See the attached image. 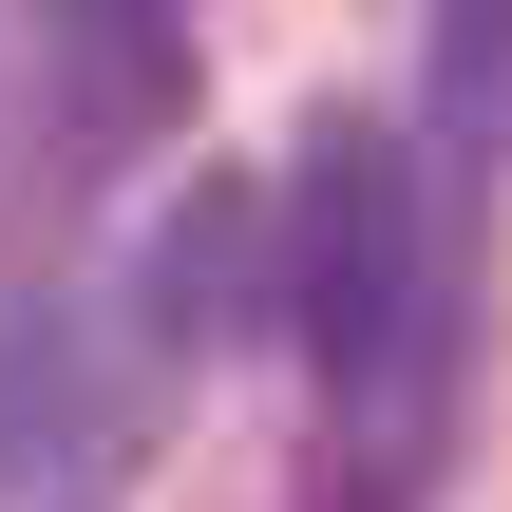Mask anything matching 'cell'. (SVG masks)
I'll return each instance as SVG.
<instances>
[{
    "label": "cell",
    "mask_w": 512,
    "mask_h": 512,
    "mask_svg": "<svg viewBox=\"0 0 512 512\" xmlns=\"http://www.w3.org/2000/svg\"><path fill=\"white\" fill-rule=\"evenodd\" d=\"M285 304H304V361L323 380H380L418 342V152L380 114H323L304 133V266H285Z\"/></svg>",
    "instance_id": "1"
},
{
    "label": "cell",
    "mask_w": 512,
    "mask_h": 512,
    "mask_svg": "<svg viewBox=\"0 0 512 512\" xmlns=\"http://www.w3.org/2000/svg\"><path fill=\"white\" fill-rule=\"evenodd\" d=\"M323 512H380V494H323Z\"/></svg>",
    "instance_id": "4"
},
{
    "label": "cell",
    "mask_w": 512,
    "mask_h": 512,
    "mask_svg": "<svg viewBox=\"0 0 512 512\" xmlns=\"http://www.w3.org/2000/svg\"><path fill=\"white\" fill-rule=\"evenodd\" d=\"M228 304H247V190H190V209L152 228V323H171V342H209Z\"/></svg>",
    "instance_id": "2"
},
{
    "label": "cell",
    "mask_w": 512,
    "mask_h": 512,
    "mask_svg": "<svg viewBox=\"0 0 512 512\" xmlns=\"http://www.w3.org/2000/svg\"><path fill=\"white\" fill-rule=\"evenodd\" d=\"M437 114H456V133L512 114V0H437Z\"/></svg>",
    "instance_id": "3"
}]
</instances>
